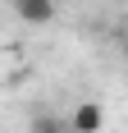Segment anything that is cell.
<instances>
[{"instance_id": "6da1fadb", "label": "cell", "mask_w": 128, "mask_h": 133, "mask_svg": "<svg viewBox=\"0 0 128 133\" xmlns=\"http://www.w3.org/2000/svg\"><path fill=\"white\" fill-rule=\"evenodd\" d=\"M14 14L32 28H46L55 23V0H14Z\"/></svg>"}, {"instance_id": "7a4b0ae2", "label": "cell", "mask_w": 128, "mask_h": 133, "mask_svg": "<svg viewBox=\"0 0 128 133\" xmlns=\"http://www.w3.org/2000/svg\"><path fill=\"white\" fill-rule=\"evenodd\" d=\"M105 124V110L96 106V101H82V106L69 115V133H101Z\"/></svg>"}, {"instance_id": "3957f363", "label": "cell", "mask_w": 128, "mask_h": 133, "mask_svg": "<svg viewBox=\"0 0 128 133\" xmlns=\"http://www.w3.org/2000/svg\"><path fill=\"white\" fill-rule=\"evenodd\" d=\"M32 133H69V119H60V115H32Z\"/></svg>"}]
</instances>
